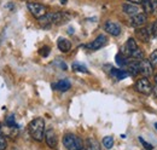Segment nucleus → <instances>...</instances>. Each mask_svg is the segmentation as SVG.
Wrapping results in <instances>:
<instances>
[{
    "label": "nucleus",
    "instance_id": "nucleus-2",
    "mask_svg": "<svg viewBox=\"0 0 157 150\" xmlns=\"http://www.w3.org/2000/svg\"><path fill=\"white\" fill-rule=\"evenodd\" d=\"M29 133L32 136L33 139L41 142L45 137V121L41 117L34 119L30 124H29Z\"/></svg>",
    "mask_w": 157,
    "mask_h": 150
},
{
    "label": "nucleus",
    "instance_id": "nucleus-30",
    "mask_svg": "<svg viewBox=\"0 0 157 150\" xmlns=\"http://www.w3.org/2000/svg\"><path fill=\"white\" fill-rule=\"evenodd\" d=\"M151 2V6H152V10H154V14L157 12V0H150Z\"/></svg>",
    "mask_w": 157,
    "mask_h": 150
},
{
    "label": "nucleus",
    "instance_id": "nucleus-20",
    "mask_svg": "<svg viewBox=\"0 0 157 150\" xmlns=\"http://www.w3.org/2000/svg\"><path fill=\"white\" fill-rule=\"evenodd\" d=\"M143 9L145 10V14H150V15L154 14V10H152L150 0H143Z\"/></svg>",
    "mask_w": 157,
    "mask_h": 150
},
{
    "label": "nucleus",
    "instance_id": "nucleus-33",
    "mask_svg": "<svg viewBox=\"0 0 157 150\" xmlns=\"http://www.w3.org/2000/svg\"><path fill=\"white\" fill-rule=\"evenodd\" d=\"M155 82H156V85H157V74H156V76H155Z\"/></svg>",
    "mask_w": 157,
    "mask_h": 150
},
{
    "label": "nucleus",
    "instance_id": "nucleus-9",
    "mask_svg": "<svg viewBox=\"0 0 157 150\" xmlns=\"http://www.w3.org/2000/svg\"><path fill=\"white\" fill-rule=\"evenodd\" d=\"M45 139H46V143L50 148L52 149H56L57 148V144H58V140H57V136H56V132L53 131L52 128L47 130L45 132Z\"/></svg>",
    "mask_w": 157,
    "mask_h": 150
},
{
    "label": "nucleus",
    "instance_id": "nucleus-17",
    "mask_svg": "<svg viewBox=\"0 0 157 150\" xmlns=\"http://www.w3.org/2000/svg\"><path fill=\"white\" fill-rule=\"evenodd\" d=\"M52 87H53L55 90L65 92V91H68V90L71 87V85H70V82H69L68 80H60V81L56 82V84H52Z\"/></svg>",
    "mask_w": 157,
    "mask_h": 150
},
{
    "label": "nucleus",
    "instance_id": "nucleus-7",
    "mask_svg": "<svg viewBox=\"0 0 157 150\" xmlns=\"http://www.w3.org/2000/svg\"><path fill=\"white\" fill-rule=\"evenodd\" d=\"M104 29H105L106 33H109L113 37H118L121 34V27H120V24H117L116 22H113V21L105 22Z\"/></svg>",
    "mask_w": 157,
    "mask_h": 150
},
{
    "label": "nucleus",
    "instance_id": "nucleus-12",
    "mask_svg": "<svg viewBox=\"0 0 157 150\" xmlns=\"http://www.w3.org/2000/svg\"><path fill=\"white\" fill-rule=\"evenodd\" d=\"M146 14H143V12H139L137 15H134V16H132L131 17V24L133 26V27H141V26H144L145 23H146Z\"/></svg>",
    "mask_w": 157,
    "mask_h": 150
},
{
    "label": "nucleus",
    "instance_id": "nucleus-24",
    "mask_svg": "<svg viewBox=\"0 0 157 150\" xmlns=\"http://www.w3.org/2000/svg\"><path fill=\"white\" fill-rule=\"evenodd\" d=\"M6 125H7V127H15L16 126V124H15V115H9L7 117H6Z\"/></svg>",
    "mask_w": 157,
    "mask_h": 150
},
{
    "label": "nucleus",
    "instance_id": "nucleus-15",
    "mask_svg": "<svg viewBox=\"0 0 157 150\" xmlns=\"http://www.w3.org/2000/svg\"><path fill=\"white\" fill-rule=\"evenodd\" d=\"M85 150H101V148L96 138H87L85 140Z\"/></svg>",
    "mask_w": 157,
    "mask_h": 150
},
{
    "label": "nucleus",
    "instance_id": "nucleus-5",
    "mask_svg": "<svg viewBox=\"0 0 157 150\" xmlns=\"http://www.w3.org/2000/svg\"><path fill=\"white\" fill-rule=\"evenodd\" d=\"M28 10L35 18H41L47 14V9L45 5L39 2H28Z\"/></svg>",
    "mask_w": 157,
    "mask_h": 150
},
{
    "label": "nucleus",
    "instance_id": "nucleus-32",
    "mask_svg": "<svg viewBox=\"0 0 157 150\" xmlns=\"http://www.w3.org/2000/svg\"><path fill=\"white\" fill-rule=\"evenodd\" d=\"M60 4H63V5H65V4H67V0H60Z\"/></svg>",
    "mask_w": 157,
    "mask_h": 150
},
{
    "label": "nucleus",
    "instance_id": "nucleus-10",
    "mask_svg": "<svg viewBox=\"0 0 157 150\" xmlns=\"http://www.w3.org/2000/svg\"><path fill=\"white\" fill-rule=\"evenodd\" d=\"M140 73L144 75L145 77H149V76L152 75V73H154V67H152V64L150 63L149 59L140 61Z\"/></svg>",
    "mask_w": 157,
    "mask_h": 150
},
{
    "label": "nucleus",
    "instance_id": "nucleus-28",
    "mask_svg": "<svg viewBox=\"0 0 157 150\" xmlns=\"http://www.w3.org/2000/svg\"><path fill=\"white\" fill-rule=\"evenodd\" d=\"M139 140H140V143H143V144H144V148H145L146 150H152V148H154V147H152L151 144H149L147 142H145V140H144V138L139 137Z\"/></svg>",
    "mask_w": 157,
    "mask_h": 150
},
{
    "label": "nucleus",
    "instance_id": "nucleus-1",
    "mask_svg": "<svg viewBox=\"0 0 157 150\" xmlns=\"http://www.w3.org/2000/svg\"><path fill=\"white\" fill-rule=\"evenodd\" d=\"M69 21V15L65 12H53L46 14L44 17L39 18V23L42 28H50L51 26H60Z\"/></svg>",
    "mask_w": 157,
    "mask_h": 150
},
{
    "label": "nucleus",
    "instance_id": "nucleus-25",
    "mask_svg": "<svg viewBox=\"0 0 157 150\" xmlns=\"http://www.w3.org/2000/svg\"><path fill=\"white\" fill-rule=\"evenodd\" d=\"M149 61H150V63L152 64V67L157 68V50H155V51L151 53V56H150V58H149Z\"/></svg>",
    "mask_w": 157,
    "mask_h": 150
},
{
    "label": "nucleus",
    "instance_id": "nucleus-34",
    "mask_svg": "<svg viewBox=\"0 0 157 150\" xmlns=\"http://www.w3.org/2000/svg\"><path fill=\"white\" fill-rule=\"evenodd\" d=\"M155 127H156V130H157V124H156V125H155Z\"/></svg>",
    "mask_w": 157,
    "mask_h": 150
},
{
    "label": "nucleus",
    "instance_id": "nucleus-3",
    "mask_svg": "<svg viewBox=\"0 0 157 150\" xmlns=\"http://www.w3.org/2000/svg\"><path fill=\"white\" fill-rule=\"evenodd\" d=\"M63 144L68 150H82L83 148V142L82 139L71 133H68L63 138Z\"/></svg>",
    "mask_w": 157,
    "mask_h": 150
},
{
    "label": "nucleus",
    "instance_id": "nucleus-19",
    "mask_svg": "<svg viewBox=\"0 0 157 150\" xmlns=\"http://www.w3.org/2000/svg\"><path fill=\"white\" fill-rule=\"evenodd\" d=\"M103 145L106 148V149H111L113 145H114V138L111 136H106L103 138Z\"/></svg>",
    "mask_w": 157,
    "mask_h": 150
},
{
    "label": "nucleus",
    "instance_id": "nucleus-18",
    "mask_svg": "<svg viewBox=\"0 0 157 150\" xmlns=\"http://www.w3.org/2000/svg\"><path fill=\"white\" fill-rule=\"evenodd\" d=\"M110 74L113 77H115V79H117V80H123V79H126L127 76H128V72H126V70H123V69H117V68H113L111 70H110Z\"/></svg>",
    "mask_w": 157,
    "mask_h": 150
},
{
    "label": "nucleus",
    "instance_id": "nucleus-8",
    "mask_svg": "<svg viewBox=\"0 0 157 150\" xmlns=\"http://www.w3.org/2000/svg\"><path fill=\"white\" fill-rule=\"evenodd\" d=\"M151 34H152L151 27H149V28L139 27L137 30H136V35H137V38L141 41V42H149Z\"/></svg>",
    "mask_w": 157,
    "mask_h": 150
},
{
    "label": "nucleus",
    "instance_id": "nucleus-16",
    "mask_svg": "<svg viewBox=\"0 0 157 150\" xmlns=\"http://www.w3.org/2000/svg\"><path fill=\"white\" fill-rule=\"evenodd\" d=\"M57 45H58V49L62 52H69L70 49H71V42L68 39H64V38H59L58 41H57Z\"/></svg>",
    "mask_w": 157,
    "mask_h": 150
},
{
    "label": "nucleus",
    "instance_id": "nucleus-27",
    "mask_svg": "<svg viewBox=\"0 0 157 150\" xmlns=\"http://www.w3.org/2000/svg\"><path fill=\"white\" fill-rule=\"evenodd\" d=\"M6 147H7L6 139H5V137L2 136V133H0V150H5Z\"/></svg>",
    "mask_w": 157,
    "mask_h": 150
},
{
    "label": "nucleus",
    "instance_id": "nucleus-22",
    "mask_svg": "<svg viewBox=\"0 0 157 150\" xmlns=\"http://www.w3.org/2000/svg\"><path fill=\"white\" fill-rule=\"evenodd\" d=\"M132 58L133 59H136V61H143L144 59V52L140 50V49H137L133 53H132Z\"/></svg>",
    "mask_w": 157,
    "mask_h": 150
},
{
    "label": "nucleus",
    "instance_id": "nucleus-4",
    "mask_svg": "<svg viewBox=\"0 0 157 150\" xmlns=\"http://www.w3.org/2000/svg\"><path fill=\"white\" fill-rule=\"evenodd\" d=\"M136 90H137L138 92H140L141 94L149 96V94L152 93L154 86L150 84V81L146 77H141V79H139L136 82Z\"/></svg>",
    "mask_w": 157,
    "mask_h": 150
},
{
    "label": "nucleus",
    "instance_id": "nucleus-29",
    "mask_svg": "<svg viewBox=\"0 0 157 150\" xmlns=\"http://www.w3.org/2000/svg\"><path fill=\"white\" fill-rule=\"evenodd\" d=\"M151 30H152V35L155 38H157V21H155L151 26Z\"/></svg>",
    "mask_w": 157,
    "mask_h": 150
},
{
    "label": "nucleus",
    "instance_id": "nucleus-23",
    "mask_svg": "<svg viewBox=\"0 0 157 150\" xmlns=\"http://www.w3.org/2000/svg\"><path fill=\"white\" fill-rule=\"evenodd\" d=\"M116 63L120 67H124V65H127V59L124 58L122 53H118V55H116Z\"/></svg>",
    "mask_w": 157,
    "mask_h": 150
},
{
    "label": "nucleus",
    "instance_id": "nucleus-6",
    "mask_svg": "<svg viewBox=\"0 0 157 150\" xmlns=\"http://www.w3.org/2000/svg\"><path fill=\"white\" fill-rule=\"evenodd\" d=\"M137 49H138V45H137V42H136V40H134L133 38H129V39L127 40V42L123 45V47H122V50H121V53H122L123 56L131 57L132 53H133Z\"/></svg>",
    "mask_w": 157,
    "mask_h": 150
},
{
    "label": "nucleus",
    "instance_id": "nucleus-31",
    "mask_svg": "<svg viewBox=\"0 0 157 150\" xmlns=\"http://www.w3.org/2000/svg\"><path fill=\"white\" fill-rule=\"evenodd\" d=\"M132 4H143V0H128Z\"/></svg>",
    "mask_w": 157,
    "mask_h": 150
},
{
    "label": "nucleus",
    "instance_id": "nucleus-11",
    "mask_svg": "<svg viewBox=\"0 0 157 150\" xmlns=\"http://www.w3.org/2000/svg\"><path fill=\"white\" fill-rule=\"evenodd\" d=\"M108 44V39L105 35H99L97 37V39H94L87 47L90 49V50H99V49H101L103 46H105Z\"/></svg>",
    "mask_w": 157,
    "mask_h": 150
},
{
    "label": "nucleus",
    "instance_id": "nucleus-13",
    "mask_svg": "<svg viewBox=\"0 0 157 150\" xmlns=\"http://www.w3.org/2000/svg\"><path fill=\"white\" fill-rule=\"evenodd\" d=\"M127 67H128V73L133 76H137L140 73V61H131L128 62L127 61Z\"/></svg>",
    "mask_w": 157,
    "mask_h": 150
},
{
    "label": "nucleus",
    "instance_id": "nucleus-21",
    "mask_svg": "<svg viewBox=\"0 0 157 150\" xmlns=\"http://www.w3.org/2000/svg\"><path fill=\"white\" fill-rule=\"evenodd\" d=\"M73 69L75 72H80V73H88V69L86 68V65L80 64V63H73Z\"/></svg>",
    "mask_w": 157,
    "mask_h": 150
},
{
    "label": "nucleus",
    "instance_id": "nucleus-14",
    "mask_svg": "<svg viewBox=\"0 0 157 150\" xmlns=\"http://www.w3.org/2000/svg\"><path fill=\"white\" fill-rule=\"evenodd\" d=\"M122 10L124 14L129 15L131 17L139 14V7H138L137 4H132V2H128V4H123L122 5Z\"/></svg>",
    "mask_w": 157,
    "mask_h": 150
},
{
    "label": "nucleus",
    "instance_id": "nucleus-26",
    "mask_svg": "<svg viewBox=\"0 0 157 150\" xmlns=\"http://www.w3.org/2000/svg\"><path fill=\"white\" fill-rule=\"evenodd\" d=\"M39 53L42 57H47L48 55H50V47H48V46H44V47H41L39 51Z\"/></svg>",
    "mask_w": 157,
    "mask_h": 150
}]
</instances>
